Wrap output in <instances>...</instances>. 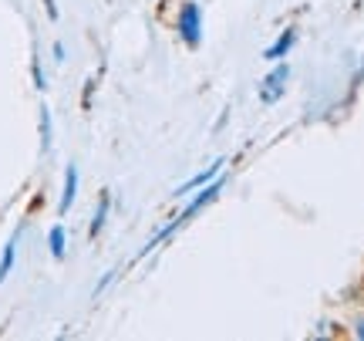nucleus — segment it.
I'll use <instances>...</instances> for the list:
<instances>
[{"label": "nucleus", "instance_id": "f257e3e1", "mask_svg": "<svg viewBox=\"0 0 364 341\" xmlns=\"http://www.w3.org/2000/svg\"><path fill=\"white\" fill-rule=\"evenodd\" d=\"M176 34L186 48H199L203 44V34H206V21H203V11H199V4L196 0H186L176 14Z\"/></svg>", "mask_w": 364, "mask_h": 341}, {"label": "nucleus", "instance_id": "f03ea898", "mask_svg": "<svg viewBox=\"0 0 364 341\" xmlns=\"http://www.w3.org/2000/svg\"><path fill=\"white\" fill-rule=\"evenodd\" d=\"M223 176H216V179H213V183H206V186H199V189H196V193H189V203H186V206H182L179 213H176V224L179 226H186L189 224V220H193V216H199V213L206 210V206H213V203H216V199H220V193H223Z\"/></svg>", "mask_w": 364, "mask_h": 341}, {"label": "nucleus", "instance_id": "7ed1b4c3", "mask_svg": "<svg viewBox=\"0 0 364 341\" xmlns=\"http://www.w3.org/2000/svg\"><path fill=\"white\" fill-rule=\"evenodd\" d=\"M290 65L287 61H277V65H270V71H267V78L260 81V102L263 105H277L280 98L287 95V85H290Z\"/></svg>", "mask_w": 364, "mask_h": 341}, {"label": "nucleus", "instance_id": "20e7f679", "mask_svg": "<svg viewBox=\"0 0 364 341\" xmlns=\"http://www.w3.org/2000/svg\"><path fill=\"white\" fill-rule=\"evenodd\" d=\"M223 166H226V159H216V162H209L206 169H199L196 176H189L182 186H176V193L172 196L176 199H182V196H189V193H196L199 186H206V183H213L216 176H223Z\"/></svg>", "mask_w": 364, "mask_h": 341}, {"label": "nucleus", "instance_id": "39448f33", "mask_svg": "<svg viewBox=\"0 0 364 341\" xmlns=\"http://www.w3.org/2000/svg\"><path fill=\"white\" fill-rule=\"evenodd\" d=\"M294 44H297V27H287V31H280V34H277V41H273L270 48L263 51V61H267V65L287 61V58H290V51H294Z\"/></svg>", "mask_w": 364, "mask_h": 341}, {"label": "nucleus", "instance_id": "423d86ee", "mask_svg": "<svg viewBox=\"0 0 364 341\" xmlns=\"http://www.w3.org/2000/svg\"><path fill=\"white\" fill-rule=\"evenodd\" d=\"M78 186H81V172H78V166L71 162L65 169V186H61V199H58V213H61V216L71 213L75 199H78Z\"/></svg>", "mask_w": 364, "mask_h": 341}, {"label": "nucleus", "instance_id": "0eeeda50", "mask_svg": "<svg viewBox=\"0 0 364 341\" xmlns=\"http://www.w3.org/2000/svg\"><path fill=\"white\" fill-rule=\"evenodd\" d=\"M108 213H112V193H108V189H102L98 206H95V213H91V224H88V236H91V240L105 230V224H108Z\"/></svg>", "mask_w": 364, "mask_h": 341}, {"label": "nucleus", "instance_id": "6e6552de", "mask_svg": "<svg viewBox=\"0 0 364 341\" xmlns=\"http://www.w3.org/2000/svg\"><path fill=\"white\" fill-rule=\"evenodd\" d=\"M48 250H51L54 261H65L68 257V230L61 224H54L51 230H48Z\"/></svg>", "mask_w": 364, "mask_h": 341}, {"label": "nucleus", "instance_id": "1a4fd4ad", "mask_svg": "<svg viewBox=\"0 0 364 341\" xmlns=\"http://www.w3.org/2000/svg\"><path fill=\"white\" fill-rule=\"evenodd\" d=\"M14 263H17V236H11V240L4 243V250H0V284L11 277Z\"/></svg>", "mask_w": 364, "mask_h": 341}, {"label": "nucleus", "instance_id": "9d476101", "mask_svg": "<svg viewBox=\"0 0 364 341\" xmlns=\"http://www.w3.org/2000/svg\"><path fill=\"white\" fill-rule=\"evenodd\" d=\"M51 142H54V118H51V108L41 105V152H51Z\"/></svg>", "mask_w": 364, "mask_h": 341}, {"label": "nucleus", "instance_id": "9b49d317", "mask_svg": "<svg viewBox=\"0 0 364 341\" xmlns=\"http://www.w3.org/2000/svg\"><path fill=\"white\" fill-rule=\"evenodd\" d=\"M31 78H34V88H38V92H44V88H48V78H44V68H41L38 54L31 58Z\"/></svg>", "mask_w": 364, "mask_h": 341}, {"label": "nucleus", "instance_id": "f8f14e48", "mask_svg": "<svg viewBox=\"0 0 364 341\" xmlns=\"http://www.w3.org/2000/svg\"><path fill=\"white\" fill-rule=\"evenodd\" d=\"M351 335H354L358 341H364V315H358V318L351 321Z\"/></svg>", "mask_w": 364, "mask_h": 341}, {"label": "nucleus", "instance_id": "ddd939ff", "mask_svg": "<svg viewBox=\"0 0 364 341\" xmlns=\"http://www.w3.org/2000/svg\"><path fill=\"white\" fill-rule=\"evenodd\" d=\"M112 280H115V271H108V274H105L102 280H98V288H95V298H98V294H102V290L108 288V284H112Z\"/></svg>", "mask_w": 364, "mask_h": 341}, {"label": "nucleus", "instance_id": "4468645a", "mask_svg": "<svg viewBox=\"0 0 364 341\" xmlns=\"http://www.w3.org/2000/svg\"><path fill=\"white\" fill-rule=\"evenodd\" d=\"M51 54H54V61H58V65H65V44H61V41H58V44H54V48H51Z\"/></svg>", "mask_w": 364, "mask_h": 341}, {"label": "nucleus", "instance_id": "2eb2a0df", "mask_svg": "<svg viewBox=\"0 0 364 341\" xmlns=\"http://www.w3.org/2000/svg\"><path fill=\"white\" fill-rule=\"evenodd\" d=\"M44 4H48V17L54 21V17H58V7H54V0H44Z\"/></svg>", "mask_w": 364, "mask_h": 341}]
</instances>
